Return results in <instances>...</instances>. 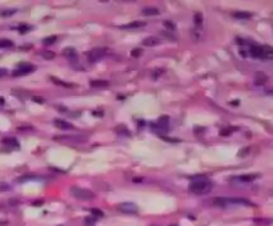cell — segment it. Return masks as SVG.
I'll use <instances>...</instances> for the list:
<instances>
[{"label": "cell", "instance_id": "9a60e30c", "mask_svg": "<svg viewBox=\"0 0 273 226\" xmlns=\"http://www.w3.org/2000/svg\"><path fill=\"white\" fill-rule=\"evenodd\" d=\"M249 53L252 57H256V59H260V53H261V47L259 45H252L249 48Z\"/></svg>", "mask_w": 273, "mask_h": 226}, {"label": "cell", "instance_id": "d6986e66", "mask_svg": "<svg viewBox=\"0 0 273 226\" xmlns=\"http://www.w3.org/2000/svg\"><path fill=\"white\" fill-rule=\"evenodd\" d=\"M40 56L41 57H44L45 60H52V59H55V52H52V51H47V49H44V51H41L40 52Z\"/></svg>", "mask_w": 273, "mask_h": 226}, {"label": "cell", "instance_id": "836d02e7", "mask_svg": "<svg viewBox=\"0 0 273 226\" xmlns=\"http://www.w3.org/2000/svg\"><path fill=\"white\" fill-rule=\"evenodd\" d=\"M248 152H249V148H247V149H244V150H240V152H238V156H240V157H244V154L248 153Z\"/></svg>", "mask_w": 273, "mask_h": 226}, {"label": "cell", "instance_id": "5b68a950", "mask_svg": "<svg viewBox=\"0 0 273 226\" xmlns=\"http://www.w3.org/2000/svg\"><path fill=\"white\" fill-rule=\"evenodd\" d=\"M107 53V49L105 48H94L88 52V60L89 61H99L104 55Z\"/></svg>", "mask_w": 273, "mask_h": 226}, {"label": "cell", "instance_id": "ba28073f", "mask_svg": "<svg viewBox=\"0 0 273 226\" xmlns=\"http://www.w3.org/2000/svg\"><path fill=\"white\" fill-rule=\"evenodd\" d=\"M151 129H152V132H155V133H157V134L163 136L164 133L168 132L169 126L168 125H164V124H160V122H156V124H151Z\"/></svg>", "mask_w": 273, "mask_h": 226}, {"label": "cell", "instance_id": "f546056e", "mask_svg": "<svg viewBox=\"0 0 273 226\" xmlns=\"http://www.w3.org/2000/svg\"><path fill=\"white\" fill-rule=\"evenodd\" d=\"M201 21H203V16H201L200 14H196V16H195V23L197 24H201Z\"/></svg>", "mask_w": 273, "mask_h": 226}, {"label": "cell", "instance_id": "e0dca14e", "mask_svg": "<svg viewBox=\"0 0 273 226\" xmlns=\"http://www.w3.org/2000/svg\"><path fill=\"white\" fill-rule=\"evenodd\" d=\"M63 55L66 57H68L69 60H72V59H76L77 56V53H76V51L73 48H66L64 49V52H63Z\"/></svg>", "mask_w": 273, "mask_h": 226}, {"label": "cell", "instance_id": "7c38bea8", "mask_svg": "<svg viewBox=\"0 0 273 226\" xmlns=\"http://www.w3.org/2000/svg\"><path fill=\"white\" fill-rule=\"evenodd\" d=\"M89 85L94 86V88H105V86L109 85V83L107 80H91Z\"/></svg>", "mask_w": 273, "mask_h": 226}, {"label": "cell", "instance_id": "2e32d148", "mask_svg": "<svg viewBox=\"0 0 273 226\" xmlns=\"http://www.w3.org/2000/svg\"><path fill=\"white\" fill-rule=\"evenodd\" d=\"M256 178H259V174H243V176L238 177V179H240L241 182H252Z\"/></svg>", "mask_w": 273, "mask_h": 226}, {"label": "cell", "instance_id": "8fae6325", "mask_svg": "<svg viewBox=\"0 0 273 226\" xmlns=\"http://www.w3.org/2000/svg\"><path fill=\"white\" fill-rule=\"evenodd\" d=\"M266 81H268V76H266L265 73L257 72L256 75H254V83H256L257 85H264Z\"/></svg>", "mask_w": 273, "mask_h": 226}, {"label": "cell", "instance_id": "9c48e42d", "mask_svg": "<svg viewBox=\"0 0 273 226\" xmlns=\"http://www.w3.org/2000/svg\"><path fill=\"white\" fill-rule=\"evenodd\" d=\"M160 43V39H157L156 36H148L147 39L143 40V45L145 47H155V45H159Z\"/></svg>", "mask_w": 273, "mask_h": 226}, {"label": "cell", "instance_id": "d6a6232c", "mask_svg": "<svg viewBox=\"0 0 273 226\" xmlns=\"http://www.w3.org/2000/svg\"><path fill=\"white\" fill-rule=\"evenodd\" d=\"M7 69L5 68H0V77H4V76H7Z\"/></svg>", "mask_w": 273, "mask_h": 226}, {"label": "cell", "instance_id": "d4e9b609", "mask_svg": "<svg viewBox=\"0 0 273 226\" xmlns=\"http://www.w3.org/2000/svg\"><path fill=\"white\" fill-rule=\"evenodd\" d=\"M164 27H165L167 29H172V31L176 28V26L172 23V21H164Z\"/></svg>", "mask_w": 273, "mask_h": 226}, {"label": "cell", "instance_id": "4fadbf2b", "mask_svg": "<svg viewBox=\"0 0 273 226\" xmlns=\"http://www.w3.org/2000/svg\"><path fill=\"white\" fill-rule=\"evenodd\" d=\"M232 16L236 17V19H250L252 14L250 12H245V11H236L232 14Z\"/></svg>", "mask_w": 273, "mask_h": 226}, {"label": "cell", "instance_id": "f1b7e54d", "mask_svg": "<svg viewBox=\"0 0 273 226\" xmlns=\"http://www.w3.org/2000/svg\"><path fill=\"white\" fill-rule=\"evenodd\" d=\"M254 222H256V224H260V225H268V224H271V221H269V219H254Z\"/></svg>", "mask_w": 273, "mask_h": 226}, {"label": "cell", "instance_id": "603a6c76", "mask_svg": "<svg viewBox=\"0 0 273 226\" xmlns=\"http://www.w3.org/2000/svg\"><path fill=\"white\" fill-rule=\"evenodd\" d=\"M56 36H49V38H45L44 40H43V44L44 45H49V44H54L55 41H56Z\"/></svg>", "mask_w": 273, "mask_h": 226}, {"label": "cell", "instance_id": "30bf717a", "mask_svg": "<svg viewBox=\"0 0 273 226\" xmlns=\"http://www.w3.org/2000/svg\"><path fill=\"white\" fill-rule=\"evenodd\" d=\"M55 126L59 129H61V131H69V129H73V125L67 121H64V120H55Z\"/></svg>", "mask_w": 273, "mask_h": 226}, {"label": "cell", "instance_id": "ffe728a7", "mask_svg": "<svg viewBox=\"0 0 273 226\" xmlns=\"http://www.w3.org/2000/svg\"><path fill=\"white\" fill-rule=\"evenodd\" d=\"M145 23L144 21H132V23L127 24V26H123L121 28H140V27H144Z\"/></svg>", "mask_w": 273, "mask_h": 226}, {"label": "cell", "instance_id": "d590c367", "mask_svg": "<svg viewBox=\"0 0 273 226\" xmlns=\"http://www.w3.org/2000/svg\"><path fill=\"white\" fill-rule=\"evenodd\" d=\"M2 105H4V98L0 97V107H2Z\"/></svg>", "mask_w": 273, "mask_h": 226}, {"label": "cell", "instance_id": "8d00e7d4", "mask_svg": "<svg viewBox=\"0 0 273 226\" xmlns=\"http://www.w3.org/2000/svg\"><path fill=\"white\" fill-rule=\"evenodd\" d=\"M231 104H233V105H238V100H235V101H232Z\"/></svg>", "mask_w": 273, "mask_h": 226}, {"label": "cell", "instance_id": "52a82bcc", "mask_svg": "<svg viewBox=\"0 0 273 226\" xmlns=\"http://www.w3.org/2000/svg\"><path fill=\"white\" fill-rule=\"evenodd\" d=\"M260 59H264V60H273V48L269 47V45H262L261 53H260Z\"/></svg>", "mask_w": 273, "mask_h": 226}, {"label": "cell", "instance_id": "4dcf8cb0", "mask_svg": "<svg viewBox=\"0 0 273 226\" xmlns=\"http://www.w3.org/2000/svg\"><path fill=\"white\" fill-rule=\"evenodd\" d=\"M29 29H31V27H28V26H21L19 28V32L20 33H26V32H28Z\"/></svg>", "mask_w": 273, "mask_h": 226}, {"label": "cell", "instance_id": "e575fe53", "mask_svg": "<svg viewBox=\"0 0 273 226\" xmlns=\"http://www.w3.org/2000/svg\"><path fill=\"white\" fill-rule=\"evenodd\" d=\"M163 140L170 141V142H179V140H175V138H169V137H164V136H163Z\"/></svg>", "mask_w": 273, "mask_h": 226}, {"label": "cell", "instance_id": "1f68e13d", "mask_svg": "<svg viewBox=\"0 0 273 226\" xmlns=\"http://www.w3.org/2000/svg\"><path fill=\"white\" fill-rule=\"evenodd\" d=\"M141 55V51L140 49H133V51L131 52V56L132 57H137V56H140Z\"/></svg>", "mask_w": 273, "mask_h": 226}, {"label": "cell", "instance_id": "484cf974", "mask_svg": "<svg viewBox=\"0 0 273 226\" xmlns=\"http://www.w3.org/2000/svg\"><path fill=\"white\" fill-rule=\"evenodd\" d=\"M91 213H92V215H96V217H103L104 215V213L99 209H91Z\"/></svg>", "mask_w": 273, "mask_h": 226}, {"label": "cell", "instance_id": "cb8c5ba5", "mask_svg": "<svg viewBox=\"0 0 273 226\" xmlns=\"http://www.w3.org/2000/svg\"><path fill=\"white\" fill-rule=\"evenodd\" d=\"M15 10H10V11H2L0 12V15H2L3 17H7V16H11V15H14L15 14Z\"/></svg>", "mask_w": 273, "mask_h": 226}, {"label": "cell", "instance_id": "74e56055", "mask_svg": "<svg viewBox=\"0 0 273 226\" xmlns=\"http://www.w3.org/2000/svg\"><path fill=\"white\" fill-rule=\"evenodd\" d=\"M170 226H177V225H170Z\"/></svg>", "mask_w": 273, "mask_h": 226}, {"label": "cell", "instance_id": "277c9868", "mask_svg": "<svg viewBox=\"0 0 273 226\" xmlns=\"http://www.w3.org/2000/svg\"><path fill=\"white\" fill-rule=\"evenodd\" d=\"M33 69H35V67L32 65V64H27V63H20L19 65H17L16 69L12 72V75L15 77L17 76H26V75H29V73L33 72Z\"/></svg>", "mask_w": 273, "mask_h": 226}, {"label": "cell", "instance_id": "83f0119b", "mask_svg": "<svg viewBox=\"0 0 273 226\" xmlns=\"http://www.w3.org/2000/svg\"><path fill=\"white\" fill-rule=\"evenodd\" d=\"M231 133H232L231 128H225V129H221V131H220V136H229Z\"/></svg>", "mask_w": 273, "mask_h": 226}, {"label": "cell", "instance_id": "6da1fadb", "mask_svg": "<svg viewBox=\"0 0 273 226\" xmlns=\"http://www.w3.org/2000/svg\"><path fill=\"white\" fill-rule=\"evenodd\" d=\"M212 190V184L207 177L200 176V177H192V182L189 185V191H192L193 194H198L203 196Z\"/></svg>", "mask_w": 273, "mask_h": 226}, {"label": "cell", "instance_id": "8992f818", "mask_svg": "<svg viewBox=\"0 0 273 226\" xmlns=\"http://www.w3.org/2000/svg\"><path fill=\"white\" fill-rule=\"evenodd\" d=\"M119 209L123 213H136L139 210V207L133 202H123L119 205Z\"/></svg>", "mask_w": 273, "mask_h": 226}, {"label": "cell", "instance_id": "3957f363", "mask_svg": "<svg viewBox=\"0 0 273 226\" xmlns=\"http://www.w3.org/2000/svg\"><path fill=\"white\" fill-rule=\"evenodd\" d=\"M56 141H60V142H64L67 145H75V144H81V142H85L87 141V137L85 136H81V134H73V136H61V137H55Z\"/></svg>", "mask_w": 273, "mask_h": 226}, {"label": "cell", "instance_id": "4316f807", "mask_svg": "<svg viewBox=\"0 0 273 226\" xmlns=\"http://www.w3.org/2000/svg\"><path fill=\"white\" fill-rule=\"evenodd\" d=\"M32 101H35V103H38V104H44V98L43 97H40V96H32Z\"/></svg>", "mask_w": 273, "mask_h": 226}, {"label": "cell", "instance_id": "7402d4cb", "mask_svg": "<svg viewBox=\"0 0 273 226\" xmlns=\"http://www.w3.org/2000/svg\"><path fill=\"white\" fill-rule=\"evenodd\" d=\"M116 132L119 133V134H124V136H131V132L128 131V129L125 128L124 125H119L116 128Z\"/></svg>", "mask_w": 273, "mask_h": 226}, {"label": "cell", "instance_id": "7a4b0ae2", "mask_svg": "<svg viewBox=\"0 0 273 226\" xmlns=\"http://www.w3.org/2000/svg\"><path fill=\"white\" fill-rule=\"evenodd\" d=\"M71 194H72L75 198L80 201H91L95 198V193L88 189H83V188H79V186H73L71 188Z\"/></svg>", "mask_w": 273, "mask_h": 226}, {"label": "cell", "instance_id": "44dd1931", "mask_svg": "<svg viewBox=\"0 0 273 226\" xmlns=\"http://www.w3.org/2000/svg\"><path fill=\"white\" fill-rule=\"evenodd\" d=\"M14 47V43L10 39H0V48H11Z\"/></svg>", "mask_w": 273, "mask_h": 226}, {"label": "cell", "instance_id": "ac0fdd59", "mask_svg": "<svg viewBox=\"0 0 273 226\" xmlns=\"http://www.w3.org/2000/svg\"><path fill=\"white\" fill-rule=\"evenodd\" d=\"M3 144L4 145H7V146H14V148H19V142H17L16 138H4L3 140Z\"/></svg>", "mask_w": 273, "mask_h": 226}, {"label": "cell", "instance_id": "5bb4252c", "mask_svg": "<svg viewBox=\"0 0 273 226\" xmlns=\"http://www.w3.org/2000/svg\"><path fill=\"white\" fill-rule=\"evenodd\" d=\"M159 14L160 11L156 7H147L143 10V15H145V16H155V15H159Z\"/></svg>", "mask_w": 273, "mask_h": 226}]
</instances>
